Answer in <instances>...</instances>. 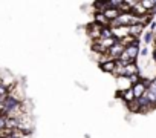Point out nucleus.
Returning <instances> with one entry per match:
<instances>
[{
  "label": "nucleus",
  "mask_w": 156,
  "mask_h": 138,
  "mask_svg": "<svg viewBox=\"0 0 156 138\" xmlns=\"http://www.w3.org/2000/svg\"><path fill=\"white\" fill-rule=\"evenodd\" d=\"M103 26L101 25H98V23H95V22H92L89 26H87V35L92 38V42H95V40H98V38H101V34H103Z\"/></svg>",
  "instance_id": "obj_1"
},
{
  "label": "nucleus",
  "mask_w": 156,
  "mask_h": 138,
  "mask_svg": "<svg viewBox=\"0 0 156 138\" xmlns=\"http://www.w3.org/2000/svg\"><path fill=\"white\" fill-rule=\"evenodd\" d=\"M110 29H112L113 37H115L118 42L130 35V29H129V26H118V28H110Z\"/></svg>",
  "instance_id": "obj_2"
},
{
  "label": "nucleus",
  "mask_w": 156,
  "mask_h": 138,
  "mask_svg": "<svg viewBox=\"0 0 156 138\" xmlns=\"http://www.w3.org/2000/svg\"><path fill=\"white\" fill-rule=\"evenodd\" d=\"M124 51H126V48H124L119 42H116V43L109 49V52H107V54L110 55V58H112V60H115V61H116V60L122 55V52H124Z\"/></svg>",
  "instance_id": "obj_3"
},
{
  "label": "nucleus",
  "mask_w": 156,
  "mask_h": 138,
  "mask_svg": "<svg viewBox=\"0 0 156 138\" xmlns=\"http://www.w3.org/2000/svg\"><path fill=\"white\" fill-rule=\"evenodd\" d=\"M132 82L129 77H118L116 78V88H118V92H124V91H129L132 89Z\"/></svg>",
  "instance_id": "obj_4"
},
{
  "label": "nucleus",
  "mask_w": 156,
  "mask_h": 138,
  "mask_svg": "<svg viewBox=\"0 0 156 138\" xmlns=\"http://www.w3.org/2000/svg\"><path fill=\"white\" fill-rule=\"evenodd\" d=\"M126 54L130 57V60H132V61H136V60H138V57H139V54H141V48H139V46H136V45L127 46V48H126Z\"/></svg>",
  "instance_id": "obj_5"
},
{
  "label": "nucleus",
  "mask_w": 156,
  "mask_h": 138,
  "mask_svg": "<svg viewBox=\"0 0 156 138\" xmlns=\"http://www.w3.org/2000/svg\"><path fill=\"white\" fill-rule=\"evenodd\" d=\"M138 74H141V69H139L136 61L135 63H129L126 66V77H133V75H138Z\"/></svg>",
  "instance_id": "obj_6"
},
{
  "label": "nucleus",
  "mask_w": 156,
  "mask_h": 138,
  "mask_svg": "<svg viewBox=\"0 0 156 138\" xmlns=\"http://www.w3.org/2000/svg\"><path fill=\"white\" fill-rule=\"evenodd\" d=\"M115 66H116V61H115V60H109V61H106V63L100 64L101 71H103V72H109V74H113Z\"/></svg>",
  "instance_id": "obj_7"
},
{
  "label": "nucleus",
  "mask_w": 156,
  "mask_h": 138,
  "mask_svg": "<svg viewBox=\"0 0 156 138\" xmlns=\"http://www.w3.org/2000/svg\"><path fill=\"white\" fill-rule=\"evenodd\" d=\"M144 28H145V26H142V25H133V26H129V29H130V35L135 37V38H139V37L142 35V32H144Z\"/></svg>",
  "instance_id": "obj_8"
},
{
  "label": "nucleus",
  "mask_w": 156,
  "mask_h": 138,
  "mask_svg": "<svg viewBox=\"0 0 156 138\" xmlns=\"http://www.w3.org/2000/svg\"><path fill=\"white\" fill-rule=\"evenodd\" d=\"M118 95L126 101V104H129V103H132V101H135V100H136V98H135V94H133V91H132V89L124 91V92H118Z\"/></svg>",
  "instance_id": "obj_9"
},
{
  "label": "nucleus",
  "mask_w": 156,
  "mask_h": 138,
  "mask_svg": "<svg viewBox=\"0 0 156 138\" xmlns=\"http://www.w3.org/2000/svg\"><path fill=\"white\" fill-rule=\"evenodd\" d=\"M112 75H115V78H118V77H126V66L121 64L118 60H116V66H115V71H113Z\"/></svg>",
  "instance_id": "obj_10"
},
{
  "label": "nucleus",
  "mask_w": 156,
  "mask_h": 138,
  "mask_svg": "<svg viewBox=\"0 0 156 138\" xmlns=\"http://www.w3.org/2000/svg\"><path fill=\"white\" fill-rule=\"evenodd\" d=\"M119 11L118 9H115V8H109L106 13H104V16H106V19L109 20V22H113V20H116L118 17H119Z\"/></svg>",
  "instance_id": "obj_11"
},
{
  "label": "nucleus",
  "mask_w": 156,
  "mask_h": 138,
  "mask_svg": "<svg viewBox=\"0 0 156 138\" xmlns=\"http://www.w3.org/2000/svg\"><path fill=\"white\" fill-rule=\"evenodd\" d=\"M95 23L101 25L103 28H110V22L106 19L104 14H95Z\"/></svg>",
  "instance_id": "obj_12"
},
{
  "label": "nucleus",
  "mask_w": 156,
  "mask_h": 138,
  "mask_svg": "<svg viewBox=\"0 0 156 138\" xmlns=\"http://www.w3.org/2000/svg\"><path fill=\"white\" fill-rule=\"evenodd\" d=\"M141 3H142V6L147 9V13H150V11H153L154 6H156V0H141Z\"/></svg>",
  "instance_id": "obj_13"
},
{
  "label": "nucleus",
  "mask_w": 156,
  "mask_h": 138,
  "mask_svg": "<svg viewBox=\"0 0 156 138\" xmlns=\"http://www.w3.org/2000/svg\"><path fill=\"white\" fill-rule=\"evenodd\" d=\"M127 107H129V111H130V112H141V106H139L138 100H135V101L129 103V104H127Z\"/></svg>",
  "instance_id": "obj_14"
},
{
  "label": "nucleus",
  "mask_w": 156,
  "mask_h": 138,
  "mask_svg": "<svg viewBox=\"0 0 156 138\" xmlns=\"http://www.w3.org/2000/svg\"><path fill=\"white\" fill-rule=\"evenodd\" d=\"M142 40L145 42V45H148V43H151V42H154V34H153L151 31H148V32H145V34H144V37H142Z\"/></svg>",
  "instance_id": "obj_15"
},
{
  "label": "nucleus",
  "mask_w": 156,
  "mask_h": 138,
  "mask_svg": "<svg viewBox=\"0 0 156 138\" xmlns=\"http://www.w3.org/2000/svg\"><path fill=\"white\" fill-rule=\"evenodd\" d=\"M6 121H8V117L0 114V130H5L6 129Z\"/></svg>",
  "instance_id": "obj_16"
},
{
  "label": "nucleus",
  "mask_w": 156,
  "mask_h": 138,
  "mask_svg": "<svg viewBox=\"0 0 156 138\" xmlns=\"http://www.w3.org/2000/svg\"><path fill=\"white\" fill-rule=\"evenodd\" d=\"M22 138H31V133H26V135H23Z\"/></svg>",
  "instance_id": "obj_17"
},
{
  "label": "nucleus",
  "mask_w": 156,
  "mask_h": 138,
  "mask_svg": "<svg viewBox=\"0 0 156 138\" xmlns=\"http://www.w3.org/2000/svg\"><path fill=\"white\" fill-rule=\"evenodd\" d=\"M154 52H156V45H154Z\"/></svg>",
  "instance_id": "obj_18"
},
{
  "label": "nucleus",
  "mask_w": 156,
  "mask_h": 138,
  "mask_svg": "<svg viewBox=\"0 0 156 138\" xmlns=\"http://www.w3.org/2000/svg\"><path fill=\"white\" fill-rule=\"evenodd\" d=\"M154 9H156V6H154Z\"/></svg>",
  "instance_id": "obj_19"
}]
</instances>
